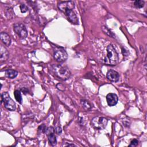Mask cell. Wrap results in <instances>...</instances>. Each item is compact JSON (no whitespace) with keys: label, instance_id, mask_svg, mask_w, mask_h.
<instances>
[{"label":"cell","instance_id":"obj_12","mask_svg":"<svg viewBox=\"0 0 147 147\" xmlns=\"http://www.w3.org/2000/svg\"><path fill=\"white\" fill-rule=\"evenodd\" d=\"M0 38L2 42L6 46H9L11 44V38L10 36L6 32H1Z\"/></svg>","mask_w":147,"mask_h":147},{"label":"cell","instance_id":"obj_17","mask_svg":"<svg viewBox=\"0 0 147 147\" xmlns=\"http://www.w3.org/2000/svg\"><path fill=\"white\" fill-rule=\"evenodd\" d=\"M81 103L83 105V107L86 109H89L91 107V105L90 104V103L87 101V100H81Z\"/></svg>","mask_w":147,"mask_h":147},{"label":"cell","instance_id":"obj_2","mask_svg":"<svg viewBox=\"0 0 147 147\" xmlns=\"http://www.w3.org/2000/svg\"><path fill=\"white\" fill-rule=\"evenodd\" d=\"M51 70L56 76L63 80L68 79L71 76V73L69 69L61 65H52Z\"/></svg>","mask_w":147,"mask_h":147},{"label":"cell","instance_id":"obj_10","mask_svg":"<svg viewBox=\"0 0 147 147\" xmlns=\"http://www.w3.org/2000/svg\"><path fill=\"white\" fill-rule=\"evenodd\" d=\"M106 76L109 80L113 82H118L119 79V74L117 71L113 69H110L108 71L106 74Z\"/></svg>","mask_w":147,"mask_h":147},{"label":"cell","instance_id":"obj_4","mask_svg":"<svg viewBox=\"0 0 147 147\" xmlns=\"http://www.w3.org/2000/svg\"><path fill=\"white\" fill-rule=\"evenodd\" d=\"M107 122L108 120L107 118L103 117L96 116L92 119L91 121V125L95 129L102 130L106 127Z\"/></svg>","mask_w":147,"mask_h":147},{"label":"cell","instance_id":"obj_13","mask_svg":"<svg viewBox=\"0 0 147 147\" xmlns=\"http://www.w3.org/2000/svg\"><path fill=\"white\" fill-rule=\"evenodd\" d=\"M17 75H18V72L15 70L8 69L5 71V75L7 78L14 79L17 76Z\"/></svg>","mask_w":147,"mask_h":147},{"label":"cell","instance_id":"obj_21","mask_svg":"<svg viewBox=\"0 0 147 147\" xmlns=\"http://www.w3.org/2000/svg\"><path fill=\"white\" fill-rule=\"evenodd\" d=\"M55 131H56V132L57 133V134H61V131H62V130H61V127H57L56 128V129H55Z\"/></svg>","mask_w":147,"mask_h":147},{"label":"cell","instance_id":"obj_7","mask_svg":"<svg viewBox=\"0 0 147 147\" xmlns=\"http://www.w3.org/2000/svg\"><path fill=\"white\" fill-rule=\"evenodd\" d=\"M54 58L59 63L65 61L67 57L68 54L67 52L63 49H58L54 52Z\"/></svg>","mask_w":147,"mask_h":147},{"label":"cell","instance_id":"obj_16","mask_svg":"<svg viewBox=\"0 0 147 147\" xmlns=\"http://www.w3.org/2000/svg\"><path fill=\"white\" fill-rule=\"evenodd\" d=\"M134 5L137 8H142L144 6V1L142 0H137L134 1Z\"/></svg>","mask_w":147,"mask_h":147},{"label":"cell","instance_id":"obj_19","mask_svg":"<svg viewBox=\"0 0 147 147\" xmlns=\"http://www.w3.org/2000/svg\"><path fill=\"white\" fill-rule=\"evenodd\" d=\"M138 144V141L136 139H134L130 142V144L129 145V146H136Z\"/></svg>","mask_w":147,"mask_h":147},{"label":"cell","instance_id":"obj_14","mask_svg":"<svg viewBox=\"0 0 147 147\" xmlns=\"http://www.w3.org/2000/svg\"><path fill=\"white\" fill-rule=\"evenodd\" d=\"M54 133H51V134H49L48 135L49 142L50 144L53 146H55L57 144L56 138V136H55Z\"/></svg>","mask_w":147,"mask_h":147},{"label":"cell","instance_id":"obj_1","mask_svg":"<svg viewBox=\"0 0 147 147\" xmlns=\"http://www.w3.org/2000/svg\"><path fill=\"white\" fill-rule=\"evenodd\" d=\"M119 60L118 53L113 45L109 44L106 48V55L103 61L104 63L109 65H115Z\"/></svg>","mask_w":147,"mask_h":147},{"label":"cell","instance_id":"obj_8","mask_svg":"<svg viewBox=\"0 0 147 147\" xmlns=\"http://www.w3.org/2000/svg\"><path fill=\"white\" fill-rule=\"evenodd\" d=\"M64 14L67 17V20L71 22L72 24H78L79 23L78 18L75 13V12L73 11V10H68L66 12L64 13Z\"/></svg>","mask_w":147,"mask_h":147},{"label":"cell","instance_id":"obj_5","mask_svg":"<svg viewBox=\"0 0 147 147\" xmlns=\"http://www.w3.org/2000/svg\"><path fill=\"white\" fill-rule=\"evenodd\" d=\"M13 30L21 39H25L28 36V32L25 26L21 23L15 24L13 25Z\"/></svg>","mask_w":147,"mask_h":147},{"label":"cell","instance_id":"obj_3","mask_svg":"<svg viewBox=\"0 0 147 147\" xmlns=\"http://www.w3.org/2000/svg\"><path fill=\"white\" fill-rule=\"evenodd\" d=\"M1 103H3L4 107L10 111H14L16 109V103L10 98L7 92H3L1 94Z\"/></svg>","mask_w":147,"mask_h":147},{"label":"cell","instance_id":"obj_22","mask_svg":"<svg viewBox=\"0 0 147 147\" xmlns=\"http://www.w3.org/2000/svg\"><path fill=\"white\" fill-rule=\"evenodd\" d=\"M64 146H76L75 144H65Z\"/></svg>","mask_w":147,"mask_h":147},{"label":"cell","instance_id":"obj_20","mask_svg":"<svg viewBox=\"0 0 147 147\" xmlns=\"http://www.w3.org/2000/svg\"><path fill=\"white\" fill-rule=\"evenodd\" d=\"M45 129H46V127H45V126L44 125H42L38 127V130H40V131L42 132V133H45Z\"/></svg>","mask_w":147,"mask_h":147},{"label":"cell","instance_id":"obj_9","mask_svg":"<svg viewBox=\"0 0 147 147\" xmlns=\"http://www.w3.org/2000/svg\"><path fill=\"white\" fill-rule=\"evenodd\" d=\"M118 96L114 93H109L106 95V100L109 106H114L118 102Z\"/></svg>","mask_w":147,"mask_h":147},{"label":"cell","instance_id":"obj_15","mask_svg":"<svg viewBox=\"0 0 147 147\" xmlns=\"http://www.w3.org/2000/svg\"><path fill=\"white\" fill-rule=\"evenodd\" d=\"M14 97H15L16 100L18 103L21 104L22 101V95H21V93L20 91L15 90V91L14 92Z\"/></svg>","mask_w":147,"mask_h":147},{"label":"cell","instance_id":"obj_6","mask_svg":"<svg viewBox=\"0 0 147 147\" xmlns=\"http://www.w3.org/2000/svg\"><path fill=\"white\" fill-rule=\"evenodd\" d=\"M59 9L64 13L68 10H73L75 7V2L72 1H59L57 3Z\"/></svg>","mask_w":147,"mask_h":147},{"label":"cell","instance_id":"obj_18","mask_svg":"<svg viewBox=\"0 0 147 147\" xmlns=\"http://www.w3.org/2000/svg\"><path fill=\"white\" fill-rule=\"evenodd\" d=\"M20 10L22 13H25L28 10V7L26 5L21 4L20 5Z\"/></svg>","mask_w":147,"mask_h":147},{"label":"cell","instance_id":"obj_11","mask_svg":"<svg viewBox=\"0 0 147 147\" xmlns=\"http://www.w3.org/2000/svg\"><path fill=\"white\" fill-rule=\"evenodd\" d=\"M9 52L7 49L3 45H1L0 47V60L1 62L6 61L9 58Z\"/></svg>","mask_w":147,"mask_h":147}]
</instances>
